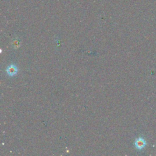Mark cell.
Here are the masks:
<instances>
[{"label": "cell", "mask_w": 156, "mask_h": 156, "mask_svg": "<svg viewBox=\"0 0 156 156\" xmlns=\"http://www.w3.org/2000/svg\"><path fill=\"white\" fill-rule=\"evenodd\" d=\"M6 72H7V74L9 76H14L18 72L17 67L14 64L10 65L8 67L7 69H6Z\"/></svg>", "instance_id": "cell-1"}, {"label": "cell", "mask_w": 156, "mask_h": 156, "mask_svg": "<svg viewBox=\"0 0 156 156\" xmlns=\"http://www.w3.org/2000/svg\"><path fill=\"white\" fill-rule=\"evenodd\" d=\"M135 147L137 149H141L145 146V141L141 138H139L135 140Z\"/></svg>", "instance_id": "cell-2"}]
</instances>
